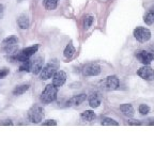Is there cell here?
<instances>
[{
  "label": "cell",
  "instance_id": "cell-1",
  "mask_svg": "<svg viewBox=\"0 0 154 144\" xmlns=\"http://www.w3.org/2000/svg\"><path fill=\"white\" fill-rule=\"evenodd\" d=\"M38 45L35 44L33 46H30V47H26L24 49H22L20 51H16L15 53L10 56V59L12 61H18V62H24L26 60H29L34 53L38 51Z\"/></svg>",
  "mask_w": 154,
  "mask_h": 144
},
{
  "label": "cell",
  "instance_id": "cell-2",
  "mask_svg": "<svg viewBox=\"0 0 154 144\" xmlns=\"http://www.w3.org/2000/svg\"><path fill=\"white\" fill-rule=\"evenodd\" d=\"M18 49V38L14 35L8 36L1 42V50L9 55H13Z\"/></svg>",
  "mask_w": 154,
  "mask_h": 144
},
{
  "label": "cell",
  "instance_id": "cell-3",
  "mask_svg": "<svg viewBox=\"0 0 154 144\" xmlns=\"http://www.w3.org/2000/svg\"><path fill=\"white\" fill-rule=\"evenodd\" d=\"M58 94V88L55 86L53 83L47 84L45 86V89L43 90V92L41 93L40 99L43 104H51L53 101L56 100Z\"/></svg>",
  "mask_w": 154,
  "mask_h": 144
},
{
  "label": "cell",
  "instance_id": "cell-4",
  "mask_svg": "<svg viewBox=\"0 0 154 144\" xmlns=\"http://www.w3.org/2000/svg\"><path fill=\"white\" fill-rule=\"evenodd\" d=\"M44 115H45L44 114V110L41 106H32L28 111V120L31 123L38 124V123H41V121H43Z\"/></svg>",
  "mask_w": 154,
  "mask_h": 144
},
{
  "label": "cell",
  "instance_id": "cell-5",
  "mask_svg": "<svg viewBox=\"0 0 154 144\" xmlns=\"http://www.w3.org/2000/svg\"><path fill=\"white\" fill-rule=\"evenodd\" d=\"M133 35L138 42L146 43L151 38V31L148 28H144V27H137V28L134 29Z\"/></svg>",
  "mask_w": 154,
  "mask_h": 144
},
{
  "label": "cell",
  "instance_id": "cell-6",
  "mask_svg": "<svg viewBox=\"0 0 154 144\" xmlns=\"http://www.w3.org/2000/svg\"><path fill=\"white\" fill-rule=\"evenodd\" d=\"M137 75L146 81L154 80V70L150 65H143L142 67H140L137 70Z\"/></svg>",
  "mask_w": 154,
  "mask_h": 144
},
{
  "label": "cell",
  "instance_id": "cell-7",
  "mask_svg": "<svg viewBox=\"0 0 154 144\" xmlns=\"http://www.w3.org/2000/svg\"><path fill=\"white\" fill-rule=\"evenodd\" d=\"M57 72V65L54 63H48L45 66H43L41 73H40V77L42 80H48L53 78L54 74Z\"/></svg>",
  "mask_w": 154,
  "mask_h": 144
},
{
  "label": "cell",
  "instance_id": "cell-8",
  "mask_svg": "<svg viewBox=\"0 0 154 144\" xmlns=\"http://www.w3.org/2000/svg\"><path fill=\"white\" fill-rule=\"evenodd\" d=\"M101 72V66L95 63H89V64L85 65L82 68V74L85 76H99Z\"/></svg>",
  "mask_w": 154,
  "mask_h": 144
},
{
  "label": "cell",
  "instance_id": "cell-9",
  "mask_svg": "<svg viewBox=\"0 0 154 144\" xmlns=\"http://www.w3.org/2000/svg\"><path fill=\"white\" fill-rule=\"evenodd\" d=\"M136 58L143 65H150L154 61V53L148 52L146 50H140L136 53Z\"/></svg>",
  "mask_w": 154,
  "mask_h": 144
},
{
  "label": "cell",
  "instance_id": "cell-10",
  "mask_svg": "<svg viewBox=\"0 0 154 144\" xmlns=\"http://www.w3.org/2000/svg\"><path fill=\"white\" fill-rule=\"evenodd\" d=\"M66 78V73L63 72V70H57L53 76V84L59 89V88H61L65 83Z\"/></svg>",
  "mask_w": 154,
  "mask_h": 144
},
{
  "label": "cell",
  "instance_id": "cell-11",
  "mask_svg": "<svg viewBox=\"0 0 154 144\" xmlns=\"http://www.w3.org/2000/svg\"><path fill=\"white\" fill-rule=\"evenodd\" d=\"M105 86L106 89L109 90V91H115V90H118L119 86H120V81H119V78L115 75H111L108 76L105 80Z\"/></svg>",
  "mask_w": 154,
  "mask_h": 144
},
{
  "label": "cell",
  "instance_id": "cell-12",
  "mask_svg": "<svg viewBox=\"0 0 154 144\" xmlns=\"http://www.w3.org/2000/svg\"><path fill=\"white\" fill-rule=\"evenodd\" d=\"M44 59L42 57L35 58L34 60L31 61V73L33 75H40L42 68H43Z\"/></svg>",
  "mask_w": 154,
  "mask_h": 144
},
{
  "label": "cell",
  "instance_id": "cell-13",
  "mask_svg": "<svg viewBox=\"0 0 154 144\" xmlns=\"http://www.w3.org/2000/svg\"><path fill=\"white\" fill-rule=\"evenodd\" d=\"M87 99L86 94H78V95H75L73 97H71L66 103V106H70V107H76V106H80L85 100Z\"/></svg>",
  "mask_w": 154,
  "mask_h": 144
},
{
  "label": "cell",
  "instance_id": "cell-14",
  "mask_svg": "<svg viewBox=\"0 0 154 144\" xmlns=\"http://www.w3.org/2000/svg\"><path fill=\"white\" fill-rule=\"evenodd\" d=\"M89 106L91 108H97L100 107L102 103V96L100 95V93L95 92V93H92L91 95L89 96Z\"/></svg>",
  "mask_w": 154,
  "mask_h": 144
},
{
  "label": "cell",
  "instance_id": "cell-15",
  "mask_svg": "<svg viewBox=\"0 0 154 144\" xmlns=\"http://www.w3.org/2000/svg\"><path fill=\"white\" fill-rule=\"evenodd\" d=\"M75 53H76V49H75L72 42H70L66 45V47H65L64 51H63V56H64V58L66 60H71V59L74 58Z\"/></svg>",
  "mask_w": 154,
  "mask_h": 144
},
{
  "label": "cell",
  "instance_id": "cell-16",
  "mask_svg": "<svg viewBox=\"0 0 154 144\" xmlns=\"http://www.w3.org/2000/svg\"><path fill=\"white\" fill-rule=\"evenodd\" d=\"M120 110L123 113V115L128 116V118H133L135 114V110L131 104H123V105H121Z\"/></svg>",
  "mask_w": 154,
  "mask_h": 144
},
{
  "label": "cell",
  "instance_id": "cell-17",
  "mask_svg": "<svg viewBox=\"0 0 154 144\" xmlns=\"http://www.w3.org/2000/svg\"><path fill=\"white\" fill-rule=\"evenodd\" d=\"M17 25L20 29L23 30H26V29L29 28L30 26V20H29L28 16L26 14H22L20 16L17 18Z\"/></svg>",
  "mask_w": 154,
  "mask_h": 144
},
{
  "label": "cell",
  "instance_id": "cell-18",
  "mask_svg": "<svg viewBox=\"0 0 154 144\" xmlns=\"http://www.w3.org/2000/svg\"><path fill=\"white\" fill-rule=\"evenodd\" d=\"M80 118L85 122H92L96 118V114L92 110H86L80 113Z\"/></svg>",
  "mask_w": 154,
  "mask_h": 144
},
{
  "label": "cell",
  "instance_id": "cell-19",
  "mask_svg": "<svg viewBox=\"0 0 154 144\" xmlns=\"http://www.w3.org/2000/svg\"><path fill=\"white\" fill-rule=\"evenodd\" d=\"M29 88H30V84L29 83L19 84V86H17L14 88V90H13V95H15V96L22 95V94L26 93V92L28 91Z\"/></svg>",
  "mask_w": 154,
  "mask_h": 144
},
{
  "label": "cell",
  "instance_id": "cell-20",
  "mask_svg": "<svg viewBox=\"0 0 154 144\" xmlns=\"http://www.w3.org/2000/svg\"><path fill=\"white\" fill-rule=\"evenodd\" d=\"M43 4L47 11H53L57 8L58 0H43Z\"/></svg>",
  "mask_w": 154,
  "mask_h": 144
},
{
  "label": "cell",
  "instance_id": "cell-21",
  "mask_svg": "<svg viewBox=\"0 0 154 144\" xmlns=\"http://www.w3.org/2000/svg\"><path fill=\"white\" fill-rule=\"evenodd\" d=\"M143 22L147 25H152L154 24V9L149 10L146 15L143 16Z\"/></svg>",
  "mask_w": 154,
  "mask_h": 144
},
{
  "label": "cell",
  "instance_id": "cell-22",
  "mask_svg": "<svg viewBox=\"0 0 154 144\" xmlns=\"http://www.w3.org/2000/svg\"><path fill=\"white\" fill-rule=\"evenodd\" d=\"M19 72H31V60H26L20 62L19 65Z\"/></svg>",
  "mask_w": 154,
  "mask_h": 144
},
{
  "label": "cell",
  "instance_id": "cell-23",
  "mask_svg": "<svg viewBox=\"0 0 154 144\" xmlns=\"http://www.w3.org/2000/svg\"><path fill=\"white\" fill-rule=\"evenodd\" d=\"M101 124L103 126H119V123L111 118H103Z\"/></svg>",
  "mask_w": 154,
  "mask_h": 144
},
{
  "label": "cell",
  "instance_id": "cell-24",
  "mask_svg": "<svg viewBox=\"0 0 154 144\" xmlns=\"http://www.w3.org/2000/svg\"><path fill=\"white\" fill-rule=\"evenodd\" d=\"M92 24H93V16H91V15L86 16V18L84 20V29L85 30L89 29L92 26Z\"/></svg>",
  "mask_w": 154,
  "mask_h": 144
},
{
  "label": "cell",
  "instance_id": "cell-25",
  "mask_svg": "<svg viewBox=\"0 0 154 144\" xmlns=\"http://www.w3.org/2000/svg\"><path fill=\"white\" fill-rule=\"evenodd\" d=\"M138 110H139V113L142 115H146L148 114V113L150 112V107L148 105H146V104H141V105L139 106V108H138Z\"/></svg>",
  "mask_w": 154,
  "mask_h": 144
},
{
  "label": "cell",
  "instance_id": "cell-26",
  "mask_svg": "<svg viewBox=\"0 0 154 144\" xmlns=\"http://www.w3.org/2000/svg\"><path fill=\"white\" fill-rule=\"evenodd\" d=\"M43 126H56L57 125V122L55 120H47L46 122H43L42 123Z\"/></svg>",
  "mask_w": 154,
  "mask_h": 144
},
{
  "label": "cell",
  "instance_id": "cell-27",
  "mask_svg": "<svg viewBox=\"0 0 154 144\" xmlns=\"http://www.w3.org/2000/svg\"><path fill=\"white\" fill-rule=\"evenodd\" d=\"M9 70L8 68H2V70H0V79H2L5 77H7L9 75Z\"/></svg>",
  "mask_w": 154,
  "mask_h": 144
},
{
  "label": "cell",
  "instance_id": "cell-28",
  "mask_svg": "<svg viewBox=\"0 0 154 144\" xmlns=\"http://www.w3.org/2000/svg\"><path fill=\"white\" fill-rule=\"evenodd\" d=\"M128 125L137 126V125H141V122H139L138 120H128Z\"/></svg>",
  "mask_w": 154,
  "mask_h": 144
},
{
  "label": "cell",
  "instance_id": "cell-29",
  "mask_svg": "<svg viewBox=\"0 0 154 144\" xmlns=\"http://www.w3.org/2000/svg\"><path fill=\"white\" fill-rule=\"evenodd\" d=\"M3 15H5V7H3V4L0 3V19L2 18Z\"/></svg>",
  "mask_w": 154,
  "mask_h": 144
},
{
  "label": "cell",
  "instance_id": "cell-30",
  "mask_svg": "<svg viewBox=\"0 0 154 144\" xmlns=\"http://www.w3.org/2000/svg\"><path fill=\"white\" fill-rule=\"evenodd\" d=\"M8 122H5V123H2V125H13V123H12V121L11 120H7Z\"/></svg>",
  "mask_w": 154,
  "mask_h": 144
}]
</instances>
